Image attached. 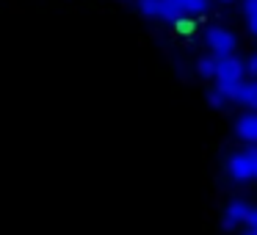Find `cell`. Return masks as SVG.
I'll use <instances>...</instances> for the list:
<instances>
[{
  "label": "cell",
  "mask_w": 257,
  "mask_h": 235,
  "mask_svg": "<svg viewBox=\"0 0 257 235\" xmlns=\"http://www.w3.org/2000/svg\"><path fill=\"white\" fill-rule=\"evenodd\" d=\"M243 72H246V64L240 58H235L232 53L216 56V89H221L229 100H235V94H238L240 83H243Z\"/></svg>",
  "instance_id": "obj_1"
},
{
  "label": "cell",
  "mask_w": 257,
  "mask_h": 235,
  "mask_svg": "<svg viewBox=\"0 0 257 235\" xmlns=\"http://www.w3.org/2000/svg\"><path fill=\"white\" fill-rule=\"evenodd\" d=\"M210 12V0H163V20L202 17Z\"/></svg>",
  "instance_id": "obj_2"
},
{
  "label": "cell",
  "mask_w": 257,
  "mask_h": 235,
  "mask_svg": "<svg viewBox=\"0 0 257 235\" xmlns=\"http://www.w3.org/2000/svg\"><path fill=\"white\" fill-rule=\"evenodd\" d=\"M227 172H229V177L238 180V183L257 180V169H254V155H251V150H240V152H235V155H229Z\"/></svg>",
  "instance_id": "obj_3"
},
{
  "label": "cell",
  "mask_w": 257,
  "mask_h": 235,
  "mask_svg": "<svg viewBox=\"0 0 257 235\" xmlns=\"http://www.w3.org/2000/svg\"><path fill=\"white\" fill-rule=\"evenodd\" d=\"M205 45L210 47L216 56H227V53H235V45H238V39H235L232 31L221 28V25H213V28L205 31Z\"/></svg>",
  "instance_id": "obj_4"
},
{
  "label": "cell",
  "mask_w": 257,
  "mask_h": 235,
  "mask_svg": "<svg viewBox=\"0 0 257 235\" xmlns=\"http://www.w3.org/2000/svg\"><path fill=\"white\" fill-rule=\"evenodd\" d=\"M249 210H251V205L246 199H232L227 205V210H224V227L235 229V227H240V224H246Z\"/></svg>",
  "instance_id": "obj_5"
},
{
  "label": "cell",
  "mask_w": 257,
  "mask_h": 235,
  "mask_svg": "<svg viewBox=\"0 0 257 235\" xmlns=\"http://www.w3.org/2000/svg\"><path fill=\"white\" fill-rule=\"evenodd\" d=\"M235 133H238L240 141H249V144H257V111H246L235 119Z\"/></svg>",
  "instance_id": "obj_6"
},
{
  "label": "cell",
  "mask_w": 257,
  "mask_h": 235,
  "mask_svg": "<svg viewBox=\"0 0 257 235\" xmlns=\"http://www.w3.org/2000/svg\"><path fill=\"white\" fill-rule=\"evenodd\" d=\"M235 102L257 111V80H249V83H240L238 94H235Z\"/></svg>",
  "instance_id": "obj_7"
},
{
  "label": "cell",
  "mask_w": 257,
  "mask_h": 235,
  "mask_svg": "<svg viewBox=\"0 0 257 235\" xmlns=\"http://www.w3.org/2000/svg\"><path fill=\"white\" fill-rule=\"evenodd\" d=\"M196 72H199L202 78H216V56L199 58V64H196Z\"/></svg>",
  "instance_id": "obj_8"
},
{
  "label": "cell",
  "mask_w": 257,
  "mask_h": 235,
  "mask_svg": "<svg viewBox=\"0 0 257 235\" xmlns=\"http://www.w3.org/2000/svg\"><path fill=\"white\" fill-rule=\"evenodd\" d=\"M207 102H210L213 108H224L229 102V97L224 94L221 89H210V91H207Z\"/></svg>",
  "instance_id": "obj_9"
},
{
  "label": "cell",
  "mask_w": 257,
  "mask_h": 235,
  "mask_svg": "<svg viewBox=\"0 0 257 235\" xmlns=\"http://www.w3.org/2000/svg\"><path fill=\"white\" fill-rule=\"evenodd\" d=\"M243 14L246 17H254L257 14V0H243Z\"/></svg>",
  "instance_id": "obj_10"
},
{
  "label": "cell",
  "mask_w": 257,
  "mask_h": 235,
  "mask_svg": "<svg viewBox=\"0 0 257 235\" xmlns=\"http://www.w3.org/2000/svg\"><path fill=\"white\" fill-rule=\"evenodd\" d=\"M246 227L257 229V207H254V205H251V210H249V218H246Z\"/></svg>",
  "instance_id": "obj_11"
},
{
  "label": "cell",
  "mask_w": 257,
  "mask_h": 235,
  "mask_svg": "<svg viewBox=\"0 0 257 235\" xmlns=\"http://www.w3.org/2000/svg\"><path fill=\"white\" fill-rule=\"evenodd\" d=\"M246 69H249V75H254V78H257V53L246 61Z\"/></svg>",
  "instance_id": "obj_12"
},
{
  "label": "cell",
  "mask_w": 257,
  "mask_h": 235,
  "mask_svg": "<svg viewBox=\"0 0 257 235\" xmlns=\"http://www.w3.org/2000/svg\"><path fill=\"white\" fill-rule=\"evenodd\" d=\"M249 20V31H251V36H257V14L254 17H246Z\"/></svg>",
  "instance_id": "obj_13"
},
{
  "label": "cell",
  "mask_w": 257,
  "mask_h": 235,
  "mask_svg": "<svg viewBox=\"0 0 257 235\" xmlns=\"http://www.w3.org/2000/svg\"><path fill=\"white\" fill-rule=\"evenodd\" d=\"M251 150V155H254V169H257V147H249Z\"/></svg>",
  "instance_id": "obj_14"
},
{
  "label": "cell",
  "mask_w": 257,
  "mask_h": 235,
  "mask_svg": "<svg viewBox=\"0 0 257 235\" xmlns=\"http://www.w3.org/2000/svg\"><path fill=\"white\" fill-rule=\"evenodd\" d=\"M243 235H257V229H251V227H249V229H246Z\"/></svg>",
  "instance_id": "obj_15"
},
{
  "label": "cell",
  "mask_w": 257,
  "mask_h": 235,
  "mask_svg": "<svg viewBox=\"0 0 257 235\" xmlns=\"http://www.w3.org/2000/svg\"><path fill=\"white\" fill-rule=\"evenodd\" d=\"M221 3H232V0H221Z\"/></svg>",
  "instance_id": "obj_16"
}]
</instances>
